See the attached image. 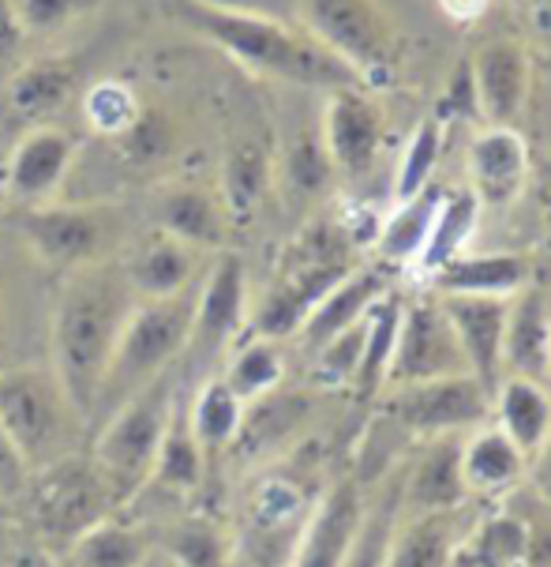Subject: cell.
Wrapping results in <instances>:
<instances>
[{"label": "cell", "instance_id": "6da1fadb", "mask_svg": "<svg viewBox=\"0 0 551 567\" xmlns=\"http://www.w3.org/2000/svg\"><path fill=\"white\" fill-rule=\"evenodd\" d=\"M135 301L139 297L128 286L121 259H98L80 271H67L56 290L50 323L53 372L86 425H91L105 364L117 350Z\"/></svg>", "mask_w": 551, "mask_h": 567}, {"label": "cell", "instance_id": "7a4b0ae2", "mask_svg": "<svg viewBox=\"0 0 551 567\" xmlns=\"http://www.w3.org/2000/svg\"><path fill=\"white\" fill-rule=\"evenodd\" d=\"M162 8L177 23L196 31L199 38H207V42H215L218 50H226L233 61H240L256 75H270V80L301 86H323V91L361 83L312 34L297 31V27H289L274 16L218 12V8H207L199 0H162Z\"/></svg>", "mask_w": 551, "mask_h": 567}, {"label": "cell", "instance_id": "3957f363", "mask_svg": "<svg viewBox=\"0 0 551 567\" xmlns=\"http://www.w3.org/2000/svg\"><path fill=\"white\" fill-rule=\"evenodd\" d=\"M191 309H196V286L177 297H158V301H135L121 331V342L113 350L105 377L98 383V399L91 410V425H102L121 402H128L135 391L177 369L180 350L188 342Z\"/></svg>", "mask_w": 551, "mask_h": 567}, {"label": "cell", "instance_id": "277c9868", "mask_svg": "<svg viewBox=\"0 0 551 567\" xmlns=\"http://www.w3.org/2000/svg\"><path fill=\"white\" fill-rule=\"evenodd\" d=\"M173 402H177V369H169L166 377L147 383L143 391H135L98 425L91 458L105 477V485H110L117 512H124L150 482Z\"/></svg>", "mask_w": 551, "mask_h": 567}, {"label": "cell", "instance_id": "5b68a950", "mask_svg": "<svg viewBox=\"0 0 551 567\" xmlns=\"http://www.w3.org/2000/svg\"><path fill=\"white\" fill-rule=\"evenodd\" d=\"M353 271L350 241L345 234H334L326 226H315L312 234L297 237L278 267V278L270 282L263 301L248 312V327L259 339L282 342L304 327L315 305Z\"/></svg>", "mask_w": 551, "mask_h": 567}, {"label": "cell", "instance_id": "8992f818", "mask_svg": "<svg viewBox=\"0 0 551 567\" xmlns=\"http://www.w3.org/2000/svg\"><path fill=\"white\" fill-rule=\"evenodd\" d=\"M0 425L34 474L75 455L86 421L64 395L53 369L19 364V369H0Z\"/></svg>", "mask_w": 551, "mask_h": 567}, {"label": "cell", "instance_id": "52a82bcc", "mask_svg": "<svg viewBox=\"0 0 551 567\" xmlns=\"http://www.w3.org/2000/svg\"><path fill=\"white\" fill-rule=\"evenodd\" d=\"M297 12L304 31L367 91L391 83L398 69V31L375 0H297Z\"/></svg>", "mask_w": 551, "mask_h": 567}, {"label": "cell", "instance_id": "ba28073f", "mask_svg": "<svg viewBox=\"0 0 551 567\" xmlns=\"http://www.w3.org/2000/svg\"><path fill=\"white\" fill-rule=\"evenodd\" d=\"M15 234L50 271H80L86 264L113 259L124 241V210L113 204H38L19 207Z\"/></svg>", "mask_w": 551, "mask_h": 567}, {"label": "cell", "instance_id": "9c48e42d", "mask_svg": "<svg viewBox=\"0 0 551 567\" xmlns=\"http://www.w3.org/2000/svg\"><path fill=\"white\" fill-rule=\"evenodd\" d=\"M315 493L304 477L289 470H270L256 477L245 493V523H240V567H289L301 530L315 507Z\"/></svg>", "mask_w": 551, "mask_h": 567}, {"label": "cell", "instance_id": "30bf717a", "mask_svg": "<svg viewBox=\"0 0 551 567\" xmlns=\"http://www.w3.org/2000/svg\"><path fill=\"white\" fill-rule=\"evenodd\" d=\"M23 499L31 504L38 534L45 542H64V545H72L83 530H91L98 518L117 512L110 485L98 474L94 458L80 455V451L61 458V463L34 470Z\"/></svg>", "mask_w": 551, "mask_h": 567}, {"label": "cell", "instance_id": "8fae6325", "mask_svg": "<svg viewBox=\"0 0 551 567\" xmlns=\"http://www.w3.org/2000/svg\"><path fill=\"white\" fill-rule=\"evenodd\" d=\"M383 417L398 425L405 436H447L472 432L491 417V395L477 377H443L391 388L383 399Z\"/></svg>", "mask_w": 551, "mask_h": 567}, {"label": "cell", "instance_id": "7c38bea8", "mask_svg": "<svg viewBox=\"0 0 551 567\" xmlns=\"http://www.w3.org/2000/svg\"><path fill=\"white\" fill-rule=\"evenodd\" d=\"M248 323V275L245 259L237 252H221L210 267L207 282L196 290L188 342L177 361V380L196 377L202 364L226 353V346L237 342V334Z\"/></svg>", "mask_w": 551, "mask_h": 567}, {"label": "cell", "instance_id": "4fadbf2b", "mask_svg": "<svg viewBox=\"0 0 551 567\" xmlns=\"http://www.w3.org/2000/svg\"><path fill=\"white\" fill-rule=\"evenodd\" d=\"M469 361L461 353V342L443 312L439 297H413L402 301L398 342H394L391 364H386L383 388H402V383L466 377ZM472 377V372H469Z\"/></svg>", "mask_w": 551, "mask_h": 567}, {"label": "cell", "instance_id": "5bb4252c", "mask_svg": "<svg viewBox=\"0 0 551 567\" xmlns=\"http://www.w3.org/2000/svg\"><path fill=\"white\" fill-rule=\"evenodd\" d=\"M75 162V136L56 124H31L15 140L4 169V196L15 207L50 204Z\"/></svg>", "mask_w": 551, "mask_h": 567}, {"label": "cell", "instance_id": "9a60e30c", "mask_svg": "<svg viewBox=\"0 0 551 567\" xmlns=\"http://www.w3.org/2000/svg\"><path fill=\"white\" fill-rule=\"evenodd\" d=\"M323 147L334 169L361 177L375 166L383 147V113L367 86H334L323 110Z\"/></svg>", "mask_w": 551, "mask_h": 567}, {"label": "cell", "instance_id": "2e32d148", "mask_svg": "<svg viewBox=\"0 0 551 567\" xmlns=\"http://www.w3.org/2000/svg\"><path fill=\"white\" fill-rule=\"evenodd\" d=\"M364 488L356 477H342L315 499L289 567H342L364 518Z\"/></svg>", "mask_w": 551, "mask_h": 567}, {"label": "cell", "instance_id": "e0dca14e", "mask_svg": "<svg viewBox=\"0 0 551 567\" xmlns=\"http://www.w3.org/2000/svg\"><path fill=\"white\" fill-rule=\"evenodd\" d=\"M469 192L480 207L502 210L529 185V151L510 124H488L469 143Z\"/></svg>", "mask_w": 551, "mask_h": 567}, {"label": "cell", "instance_id": "ac0fdd59", "mask_svg": "<svg viewBox=\"0 0 551 567\" xmlns=\"http://www.w3.org/2000/svg\"><path fill=\"white\" fill-rule=\"evenodd\" d=\"M447 312L469 361V372L496 395L502 380V327H507L510 297H477V293H435Z\"/></svg>", "mask_w": 551, "mask_h": 567}, {"label": "cell", "instance_id": "d6986e66", "mask_svg": "<svg viewBox=\"0 0 551 567\" xmlns=\"http://www.w3.org/2000/svg\"><path fill=\"white\" fill-rule=\"evenodd\" d=\"M472 86H477V110L488 124H510L514 128L518 113L529 102V83H533V69H529V53L510 38L488 42L472 53Z\"/></svg>", "mask_w": 551, "mask_h": 567}, {"label": "cell", "instance_id": "ffe728a7", "mask_svg": "<svg viewBox=\"0 0 551 567\" xmlns=\"http://www.w3.org/2000/svg\"><path fill=\"white\" fill-rule=\"evenodd\" d=\"M469 432H447V436H432L424 455L405 470L402 477V515L417 512H450V507H466L469 488L461 477V447H466Z\"/></svg>", "mask_w": 551, "mask_h": 567}, {"label": "cell", "instance_id": "44dd1931", "mask_svg": "<svg viewBox=\"0 0 551 567\" xmlns=\"http://www.w3.org/2000/svg\"><path fill=\"white\" fill-rule=\"evenodd\" d=\"M154 218L158 229L191 248H221L229 234V215L221 204L218 188L202 181H173L154 196Z\"/></svg>", "mask_w": 551, "mask_h": 567}, {"label": "cell", "instance_id": "7402d4cb", "mask_svg": "<svg viewBox=\"0 0 551 567\" xmlns=\"http://www.w3.org/2000/svg\"><path fill=\"white\" fill-rule=\"evenodd\" d=\"M502 377L551 383V309L540 290H518L502 327Z\"/></svg>", "mask_w": 551, "mask_h": 567}, {"label": "cell", "instance_id": "603a6c76", "mask_svg": "<svg viewBox=\"0 0 551 567\" xmlns=\"http://www.w3.org/2000/svg\"><path fill=\"white\" fill-rule=\"evenodd\" d=\"M469 534L472 518L466 515V507L417 512L409 515V523L394 526L383 567H454Z\"/></svg>", "mask_w": 551, "mask_h": 567}, {"label": "cell", "instance_id": "cb8c5ba5", "mask_svg": "<svg viewBox=\"0 0 551 567\" xmlns=\"http://www.w3.org/2000/svg\"><path fill=\"white\" fill-rule=\"evenodd\" d=\"M80 91V61L67 53H45L34 61L19 64L8 80V110L19 121L31 124H50L56 113Z\"/></svg>", "mask_w": 551, "mask_h": 567}, {"label": "cell", "instance_id": "d4e9b609", "mask_svg": "<svg viewBox=\"0 0 551 567\" xmlns=\"http://www.w3.org/2000/svg\"><path fill=\"white\" fill-rule=\"evenodd\" d=\"M121 264H124V275H128V286L135 290V297H139V301H158V297H177L196 286L199 248L154 229V234L143 237Z\"/></svg>", "mask_w": 551, "mask_h": 567}, {"label": "cell", "instance_id": "484cf974", "mask_svg": "<svg viewBox=\"0 0 551 567\" xmlns=\"http://www.w3.org/2000/svg\"><path fill=\"white\" fill-rule=\"evenodd\" d=\"M308 410H312V399L301 395V391H285V388H274V391H267V395L245 402L240 429L229 451H237L240 463H256V458L274 455V451H282L289 440L301 432V425L308 421Z\"/></svg>", "mask_w": 551, "mask_h": 567}, {"label": "cell", "instance_id": "4316f807", "mask_svg": "<svg viewBox=\"0 0 551 567\" xmlns=\"http://www.w3.org/2000/svg\"><path fill=\"white\" fill-rule=\"evenodd\" d=\"M270 181H274V151H270L267 136L245 132L229 143L218 173V196L226 204L229 223H248L256 215L270 192Z\"/></svg>", "mask_w": 551, "mask_h": 567}, {"label": "cell", "instance_id": "83f0119b", "mask_svg": "<svg viewBox=\"0 0 551 567\" xmlns=\"http://www.w3.org/2000/svg\"><path fill=\"white\" fill-rule=\"evenodd\" d=\"M386 293V267H353L342 282L334 286L323 301L315 305V312L308 316L301 334L308 350H319L323 342H331L334 334H342L345 327L361 323L367 309Z\"/></svg>", "mask_w": 551, "mask_h": 567}, {"label": "cell", "instance_id": "f1b7e54d", "mask_svg": "<svg viewBox=\"0 0 551 567\" xmlns=\"http://www.w3.org/2000/svg\"><path fill=\"white\" fill-rule=\"evenodd\" d=\"M491 410L499 413V429L514 440L521 455H540V447L551 436V395L544 383L502 377L496 395H491Z\"/></svg>", "mask_w": 551, "mask_h": 567}, {"label": "cell", "instance_id": "f546056e", "mask_svg": "<svg viewBox=\"0 0 551 567\" xmlns=\"http://www.w3.org/2000/svg\"><path fill=\"white\" fill-rule=\"evenodd\" d=\"M202 477H207V455H202L196 432H191L188 410H184L180 391H177L166 436H162V447H158V463H154V474H150V482L143 485V493H147V488H158V493L184 499V496L199 493Z\"/></svg>", "mask_w": 551, "mask_h": 567}, {"label": "cell", "instance_id": "4dcf8cb0", "mask_svg": "<svg viewBox=\"0 0 551 567\" xmlns=\"http://www.w3.org/2000/svg\"><path fill=\"white\" fill-rule=\"evenodd\" d=\"M529 470V458L521 455L514 440L502 429H472L461 447V477H466L469 496H491L507 493L510 485H518Z\"/></svg>", "mask_w": 551, "mask_h": 567}, {"label": "cell", "instance_id": "1f68e13d", "mask_svg": "<svg viewBox=\"0 0 551 567\" xmlns=\"http://www.w3.org/2000/svg\"><path fill=\"white\" fill-rule=\"evenodd\" d=\"M529 264L510 252L458 256L432 275L435 293H477V297H514L526 290Z\"/></svg>", "mask_w": 551, "mask_h": 567}, {"label": "cell", "instance_id": "d6a6232c", "mask_svg": "<svg viewBox=\"0 0 551 567\" xmlns=\"http://www.w3.org/2000/svg\"><path fill=\"white\" fill-rule=\"evenodd\" d=\"M480 207L477 196L469 188H454V192H443V204L435 210V223L428 229V241H424L420 256H417V271L420 275H435L439 267H447L450 259L466 256V248L477 234V223H480Z\"/></svg>", "mask_w": 551, "mask_h": 567}, {"label": "cell", "instance_id": "836d02e7", "mask_svg": "<svg viewBox=\"0 0 551 567\" xmlns=\"http://www.w3.org/2000/svg\"><path fill=\"white\" fill-rule=\"evenodd\" d=\"M154 545L132 523H121L117 512L98 518L67 545V567H147Z\"/></svg>", "mask_w": 551, "mask_h": 567}, {"label": "cell", "instance_id": "e575fe53", "mask_svg": "<svg viewBox=\"0 0 551 567\" xmlns=\"http://www.w3.org/2000/svg\"><path fill=\"white\" fill-rule=\"evenodd\" d=\"M443 192L432 181L428 188L417 192L413 199L398 204L391 218H386L383 234H380V264L383 267H409L417 264L424 241H428V229L435 223V210L443 204Z\"/></svg>", "mask_w": 551, "mask_h": 567}, {"label": "cell", "instance_id": "d590c367", "mask_svg": "<svg viewBox=\"0 0 551 567\" xmlns=\"http://www.w3.org/2000/svg\"><path fill=\"white\" fill-rule=\"evenodd\" d=\"M184 410H188L191 432H196L202 455L210 458V455H218V451H229V444H233L245 402L233 395V388L221 377H202L196 395L184 402Z\"/></svg>", "mask_w": 551, "mask_h": 567}, {"label": "cell", "instance_id": "8d00e7d4", "mask_svg": "<svg viewBox=\"0 0 551 567\" xmlns=\"http://www.w3.org/2000/svg\"><path fill=\"white\" fill-rule=\"evenodd\" d=\"M162 556H169L180 567H229L233 564V545L226 542L221 526L207 515H180L162 530L158 545Z\"/></svg>", "mask_w": 551, "mask_h": 567}, {"label": "cell", "instance_id": "74e56055", "mask_svg": "<svg viewBox=\"0 0 551 567\" xmlns=\"http://www.w3.org/2000/svg\"><path fill=\"white\" fill-rule=\"evenodd\" d=\"M398 323H402V301L386 290L364 316V327H367L364 358H361V369H356V380H353V388L361 391V395H375V391H383L386 364H391L394 342H398Z\"/></svg>", "mask_w": 551, "mask_h": 567}, {"label": "cell", "instance_id": "f35d334b", "mask_svg": "<svg viewBox=\"0 0 551 567\" xmlns=\"http://www.w3.org/2000/svg\"><path fill=\"white\" fill-rule=\"evenodd\" d=\"M221 380L233 388V395L240 402H251V399L267 395V391L282 388L285 361H282V350H278V342L251 334V339L240 346L233 358H229L226 372H221Z\"/></svg>", "mask_w": 551, "mask_h": 567}, {"label": "cell", "instance_id": "ab89813d", "mask_svg": "<svg viewBox=\"0 0 551 567\" xmlns=\"http://www.w3.org/2000/svg\"><path fill=\"white\" fill-rule=\"evenodd\" d=\"M398 518H402V482H391L383 493V504L364 507L361 530H356L353 549L342 560V567H383Z\"/></svg>", "mask_w": 551, "mask_h": 567}, {"label": "cell", "instance_id": "60d3db41", "mask_svg": "<svg viewBox=\"0 0 551 567\" xmlns=\"http://www.w3.org/2000/svg\"><path fill=\"white\" fill-rule=\"evenodd\" d=\"M139 113H143L139 99H135L132 86L121 80H102V83L86 86V94H83V117L105 140H121L124 132H132Z\"/></svg>", "mask_w": 551, "mask_h": 567}, {"label": "cell", "instance_id": "b9f144b4", "mask_svg": "<svg viewBox=\"0 0 551 567\" xmlns=\"http://www.w3.org/2000/svg\"><path fill=\"white\" fill-rule=\"evenodd\" d=\"M439 158H443V128L428 117L417 124V132H413L409 147L402 155L398 181H394V204H405V199H413L417 192L428 188Z\"/></svg>", "mask_w": 551, "mask_h": 567}, {"label": "cell", "instance_id": "7bdbcfd3", "mask_svg": "<svg viewBox=\"0 0 551 567\" xmlns=\"http://www.w3.org/2000/svg\"><path fill=\"white\" fill-rule=\"evenodd\" d=\"M364 334L367 327L364 320L345 327L342 334H334L331 342H323L315 350V388H326V391H337V388H353L356 380V369H361V358H364Z\"/></svg>", "mask_w": 551, "mask_h": 567}, {"label": "cell", "instance_id": "ee69618b", "mask_svg": "<svg viewBox=\"0 0 551 567\" xmlns=\"http://www.w3.org/2000/svg\"><path fill=\"white\" fill-rule=\"evenodd\" d=\"M12 4L27 38H50L102 8V0H12Z\"/></svg>", "mask_w": 551, "mask_h": 567}, {"label": "cell", "instance_id": "f6af8a7d", "mask_svg": "<svg viewBox=\"0 0 551 567\" xmlns=\"http://www.w3.org/2000/svg\"><path fill=\"white\" fill-rule=\"evenodd\" d=\"M334 173L331 158H326V147H323V136H297V143L289 147V162H285V177H289V188L297 196H315L319 188L326 185V177Z\"/></svg>", "mask_w": 551, "mask_h": 567}, {"label": "cell", "instance_id": "bcb514c9", "mask_svg": "<svg viewBox=\"0 0 551 567\" xmlns=\"http://www.w3.org/2000/svg\"><path fill=\"white\" fill-rule=\"evenodd\" d=\"M469 117H480V110H477V86H472V69H469V61H461L450 75L439 105H435L432 121L443 128L447 121H469Z\"/></svg>", "mask_w": 551, "mask_h": 567}, {"label": "cell", "instance_id": "7dc6e473", "mask_svg": "<svg viewBox=\"0 0 551 567\" xmlns=\"http://www.w3.org/2000/svg\"><path fill=\"white\" fill-rule=\"evenodd\" d=\"M27 482H31V470H27L15 444L8 440L4 425H0V499H8V504H12V499H23Z\"/></svg>", "mask_w": 551, "mask_h": 567}, {"label": "cell", "instance_id": "c3c4849f", "mask_svg": "<svg viewBox=\"0 0 551 567\" xmlns=\"http://www.w3.org/2000/svg\"><path fill=\"white\" fill-rule=\"evenodd\" d=\"M23 42H27V34H23V27H19L15 4L12 0H0V64L15 61Z\"/></svg>", "mask_w": 551, "mask_h": 567}, {"label": "cell", "instance_id": "681fc988", "mask_svg": "<svg viewBox=\"0 0 551 567\" xmlns=\"http://www.w3.org/2000/svg\"><path fill=\"white\" fill-rule=\"evenodd\" d=\"M207 8H218V12H251V16H274L282 19L289 12V0H199Z\"/></svg>", "mask_w": 551, "mask_h": 567}, {"label": "cell", "instance_id": "f907efd6", "mask_svg": "<svg viewBox=\"0 0 551 567\" xmlns=\"http://www.w3.org/2000/svg\"><path fill=\"white\" fill-rule=\"evenodd\" d=\"M491 0H439V8L447 12L454 23H477L488 12Z\"/></svg>", "mask_w": 551, "mask_h": 567}, {"label": "cell", "instance_id": "816d5d0a", "mask_svg": "<svg viewBox=\"0 0 551 567\" xmlns=\"http://www.w3.org/2000/svg\"><path fill=\"white\" fill-rule=\"evenodd\" d=\"M537 485L544 488V493L551 496V436H548V444L540 447V463H537Z\"/></svg>", "mask_w": 551, "mask_h": 567}, {"label": "cell", "instance_id": "f5cc1de1", "mask_svg": "<svg viewBox=\"0 0 551 567\" xmlns=\"http://www.w3.org/2000/svg\"><path fill=\"white\" fill-rule=\"evenodd\" d=\"M15 567H61L53 560V553H45V549H34V553H23L15 560Z\"/></svg>", "mask_w": 551, "mask_h": 567}, {"label": "cell", "instance_id": "db71d44e", "mask_svg": "<svg viewBox=\"0 0 551 567\" xmlns=\"http://www.w3.org/2000/svg\"><path fill=\"white\" fill-rule=\"evenodd\" d=\"M147 567H180V564H173L169 556H162L158 549H154V553H150V560H147Z\"/></svg>", "mask_w": 551, "mask_h": 567}, {"label": "cell", "instance_id": "11a10c76", "mask_svg": "<svg viewBox=\"0 0 551 567\" xmlns=\"http://www.w3.org/2000/svg\"><path fill=\"white\" fill-rule=\"evenodd\" d=\"M0 327H4V301H0Z\"/></svg>", "mask_w": 551, "mask_h": 567}, {"label": "cell", "instance_id": "9f6ffc18", "mask_svg": "<svg viewBox=\"0 0 551 567\" xmlns=\"http://www.w3.org/2000/svg\"><path fill=\"white\" fill-rule=\"evenodd\" d=\"M454 567H458V564H454Z\"/></svg>", "mask_w": 551, "mask_h": 567}]
</instances>
